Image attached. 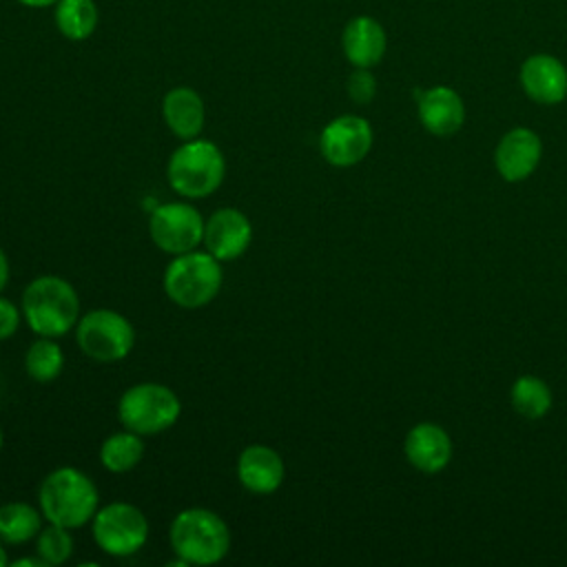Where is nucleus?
Here are the masks:
<instances>
[{
	"mask_svg": "<svg viewBox=\"0 0 567 567\" xmlns=\"http://www.w3.org/2000/svg\"><path fill=\"white\" fill-rule=\"evenodd\" d=\"M100 505V492L89 474L64 465L49 472L38 489V507L47 523L78 529L86 525Z\"/></svg>",
	"mask_w": 567,
	"mask_h": 567,
	"instance_id": "f257e3e1",
	"label": "nucleus"
},
{
	"mask_svg": "<svg viewBox=\"0 0 567 567\" xmlns=\"http://www.w3.org/2000/svg\"><path fill=\"white\" fill-rule=\"evenodd\" d=\"M22 319L38 337H64L80 319V297L73 284L58 275H40L22 290Z\"/></svg>",
	"mask_w": 567,
	"mask_h": 567,
	"instance_id": "f03ea898",
	"label": "nucleus"
},
{
	"mask_svg": "<svg viewBox=\"0 0 567 567\" xmlns=\"http://www.w3.org/2000/svg\"><path fill=\"white\" fill-rule=\"evenodd\" d=\"M173 554L186 565H215L230 551V529L226 520L206 507L182 509L168 529Z\"/></svg>",
	"mask_w": 567,
	"mask_h": 567,
	"instance_id": "7ed1b4c3",
	"label": "nucleus"
},
{
	"mask_svg": "<svg viewBox=\"0 0 567 567\" xmlns=\"http://www.w3.org/2000/svg\"><path fill=\"white\" fill-rule=\"evenodd\" d=\"M226 175L221 148L204 137L182 142L166 164L168 186L184 199H204L213 195Z\"/></svg>",
	"mask_w": 567,
	"mask_h": 567,
	"instance_id": "20e7f679",
	"label": "nucleus"
},
{
	"mask_svg": "<svg viewBox=\"0 0 567 567\" xmlns=\"http://www.w3.org/2000/svg\"><path fill=\"white\" fill-rule=\"evenodd\" d=\"M224 270L221 261L208 250H190L175 255L166 266L162 286L166 297L186 310L208 306L221 290Z\"/></svg>",
	"mask_w": 567,
	"mask_h": 567,
	"instance_id": "39448f33",
	"label": "nucleus"
},
{
	"mask_svg": "<svg viewBox=\"0 0 567 567\" xmlns=\"http://www.w3.org/2000/svg\"><path fill=\"white\" fill-rule=\"evenodd\" d=\"M182 414L179 396L162 383L144 381L126 388L117 403L120 423L142 436L166 432Z\"/></svg>",
	"mask_w": 567,
	"mask_h": 567,
	"instance_id": "423d86ee",
	"label": "nucleus"
},
{
	"mask_svg": "<svg viewBox=\"0 0 567 567\" xmlns=\"http://www.w3.org/2000/svg\"><path fill=\"white\" fill-rule=\"evenodd\" d=\"M75 343L89 359L115 363L126 359L133 350L135 328L122 312L95 308L78 319Z\"/></svg>",
	"mask_w": 567,
	"mask_h": 567,
	"instance_id": "0eeeda50",
	"label": "nucleus"
},
{
	"mask_svg": "<svg viewBox=\"0 0 567 567\" xmlns=\"http://www.w3.org/2000/svg\"><path fill=\"white\" fill-rule=\"evenodd\" d=\"M148 529L144 512L124 501L97 507L91 518V536L95 545L115 558H126L140 551L148 540Z\"/></svg>",
	"mask_w": 567,
	"mask_h": 567,
	"instance_id": "6e6552de",
	"label": "nucleus"
},
{
	"mask_svg": "<svg viewBox=\"0 0 567 567\" xmlns=\"http://www.w3.org/2000/svg\"><path fill=\"white\" fill-rule=\"evenodd\" d=\"M204 217L188 202H166L153 208L148 217L151 241L166 255L195 250L204 241Z\"/></svg>",
	"mask_w": 567,
	"mask_h": 567,
	"instance_id": "1a4fd4ad",
	"label": "nucleus"
},
{
	"mask_svg": "<svg viewBox=\"0 0 567 567\" xmlns=\"http://www.w3.org/2000/svg\"><path fill=\"white\" fill-rule=\"evenodd\" d=\"M372 126L361 115H339L330 120L319 135L321 157L337 168L359 164L372 148Z\"/></svg>",
	"mask_w": 567,
	"mask_h": 567,
	"instance_id": "9d476101",
	"label": "nucleus"
},
{
	"mask_svg": "<svg viewBox=\"0 0 567 567\" xmlns=\"http://www.w3.org/2000/svg\"><path fill=\"white\" fill-rule=\"evenodd\" d=\"M252 241L250 219L233 206L217 208L204 224V248L219 261L241 257Z\"/></svg>",
	"mask_w": 567,
	"mask_h": 567,
	"instance_id": "9b49d317",
	"label": "nucleus"
},
{
	"mask_svg": "<svg viewBox=\"0 0 567 567\" xmlns=\"http://www.w3.org/2000/svg\"><path fill=\"white\" fill-rule=\"evenodd\" d=\"M543 155L540 137L525 126H516L507 131L494 151V166L505 182H523L527 179Z\"/></svg>",
	"mask_w": 567,
	"mask_h": 567,
	"instance_id": "f8f14e48",
	"label": "nucleus"
},
{
	"mask_svg": "<svg viewBox=\"0 0 567 567\" xmlns=\"http://www.w3.org/2000/svg\"><path fill=\"white\" fill-rule=\"evenodd\" d=\"M520 86L536 104H558L567 97V66L549 53H534L520 64Z\"/></svg>",
	"mask_w": 567,
	"mask_h": 567,
	"instance_id": "ddd939ff",
	"label": "nucleus"
},
{
	"mask_svg": "<svg viewBox=\"0 0 567 567\" xmlns=\"http://www.w3.org/2000/svg\"><path fill=\"white\" fill-rule=\"evenodd\" d=\"M286 476L281 454L264 443L246 445L237 456V478L244 489L257 496L272 494L281 487Z\"/></svg>",
	"mask_w": 567,
	"mask_h": 567,
	"instance_id": "4468645a",
	"label": "nucleus"
},
{
	"mask_svg": "<svg viewBox=\"0 0 567 567\" xmlns=\"http://www.w3.org/2000/svg\"><path fill=\"white\" fill-rule=\"evenodd\" d=\"M341 49L354 69L377 66L388 51V35L383 24L372 16L350 18L341 33Z\"/></svg>",
	"mask_w": 567,
	"mask_h": 567,
	"instance_id": "2eb2a0df",
	"label": "nucleus"
},
{
	"mask_svg": "<svg viewBox=\"0 0 567 567\" xmlns=\"http://www.w3.org/2000/svg\"><path fill=\"white\" fill-rule=\"evenodd\" d=\"M419 120L432 135H454L465 122L463 97L450 86H432L419 93Z\"/></svg>",
	"mask_w": 567,
	"mask_h": 567,
	"instance_id": "dca6fc26",
	"label": "nucleus"
},
{
	"mask_svg": "<svg viewBox=\"0 0 567 567\" xmlns=\"http://www.w3.org/2000/svg\"><path fill=\"white\" fill-rule=\"evenodd\" d=\"M403 452L412 467L425 474H436L450 463L452 441L436 423H416L405 436Z\"/></svg>",
	"mask_w": 567,
	"mask_h": 567,
	"instance_id": "f3484780",
	"label": "nucleus"
},
{
	"mask_svg": "<svg viewBox=\"0 0 567 567\" xmlns=\"http://www.w3.org/2000/svg\"><path fill=\"white\" fill-rule=\"evenodd\" d=\"M162 117L175 137L182 142L195 140L206 122L204 100L190 86H175L162 97Z\"/></svg>",
	"mask_w": 567,
	"mask_h": 567,
	"instance_id": "a211bd4d",
	"label": "nucleus"
},
{
	"mask_svg": "<svg viewBox=\"0 0 567 567\" xmlns=\"http://www.w3.org/2000/svg\"><path fill=\"white\" fill-rule=\"evenodd\" d=\"M144 452H146V445L142 441V434L124 427L122 432H115L102 441L100 463L111 474H126L140 465V461L144 458Z\"/></svg>",
	"mask_w": 567,
	"mask_h": 567,
	"instance_id": "6ab92c4d",
	"label": "nucleus"
},
{
	"mask_svg": "<svg viewBox=\"0 0 567 567\" xmlns=\"http://www.w3.org/2000/svg\"><path fill=\"white\" fill-rule=\"evenodd\" d=\"M53 20L66 40L82 42L95 33L100 11L95 0H58Z\"/></svg>",
	"mask_w": 567,
	"mask_h": 567,
	"instance_id": "aec40b11",
	"label": "nucleus"
},
{
	"mask_svg": "<svg viewBox=\"0 0 567 567\" xmlns=\"http://www.w3.org/2000/svg\"><path fill=\"white\" fill-rule=\"evenodd\" d=\"M42 512L24 501H13L0 507V540L4 545H22L42 529Z\"/></svg>",
	"mask_w": 567,
	"mask_h": 567,
	"instance_id": "412c9836",
	"label": "nucleus"
},
{
	"mask_svg": "<svg viewBox=\"0 0 567 567\" xmlns=\"http://www.w3.org/2000/svg\"><path fill=\"white\" fill-rule=\"evenodd\" d=\"M27 374L38 383L55 381L64 368V352L51 337H38L24 352Z\"/></svg>",
	"mask_w": 567,
	"mask_h": 567,
	"instance_id": "4be33fe9",
	"label": "nucleus"
},
{
	"mask_svg": "<svg viewBox=\"0 0 567 567\" xmlns=\"http://www.w3.org/2000/svg\"><path fill=\"white\" fill-rule=\"evenodd\" d=\"M509 399H512V408L520 416H525L529 421L545 416L549 412V408H551V390H549V385L543 379L532 377V374L518 377L514 381Z\"/></svg>",
	"mask_w": 567,
	"mask_h": 567,
	"instance_id": "5701e85b",
	"label": "nucleus"
},
{
	"mask_svg": "<svg viewBox=\"0 0 567 567\" xmlns=\"http://www.w3.org/2000/svg\"><path fill=\"white\" fill-rule=\"evenodd\" d=\"M73 536L66 527L49 523L42 527L35 536V554L47 563V565H62L71 558L73 554Z\"/></svg>",
	"mask_w": 567,
	"mask_h": 567,
	"instance_id": "b1692460",
	"label": "nucleus"
},
{
	"mask_svg": "<svg viewBox=\"0 0 567 567\" xmlns=\"http://www.w3.org/2000/svg\"><path fill=\"white\" fill-rule=\"evenodd\" d=\"M346 89L354 104H368L377 95V80L370 69H354L348 78Z\"/></svg>",
	"mask_w": 567,
	"mask_h": 567,
	"instance_id": "393cba45",
	"label": "nucleus"
},
{
	"mask_svg": "<svg viewBox=\"0 0 567 567\" xmlns=\"http://www.w3.org/2000/svg\"><path fill=\"white\" fill-rule=\"evenodd\" d=\"M22 321V310L9 301L7 297H0V341L11 339Z\"/></svg>",
	"mask_w": 567,
	"mask_h": 567,
	"instance_id": "a878e982",
	"label": "nucleus"
},
{
	"mask_svg": "<svg viewBox=\"0 0 567 567\" xmlns=\"http://www.w3.org/2000/svg\"><path fill=\"white\" fill-rule=\"evenodd\" d=\"M9 275H11V270H9V257H7V252L0 248V292H2L4 286L9 284Z\"/></svg>",
	"mask_w": 567,
	"mask_h": 567,
	"instance_id": "bb28decb",
	"label": "nucleus"
},
{
	"mask_svg": "<svg viewBox=\"0 0 567 567\" xmlns=\"http://www.w3.org/2000/svg\"><path fill=\"white\" fill-rule=\"evenodd\" d=\"M11 565H13V567H47V563H44L38 554H35V558H27V556H24V558H18V560H13Z\"/></svg>",
	"mask_w": 567,
	"mask_h": 567,
	"instance_id": "cd10ccee",
	"label": "nucleus"
},
{
	"mask_svg": "<svg viewBox=\"0 0 567 567\" xmlns=\"http://www.w3.org/2000/svg\"><path fill=\"white\" fill-rule=\"evenodd\" d=\"M16 2H20V4H24V7H29V9H44V7H55V2L58 0H16Z\"/></svg>",
	"mask_w": 567,
	"mask_h": 567,
	"instance_id": "c85d7f7f",
	"label": "nucleus"
},
{
	"mask_svg": "<svg viewBox=\"0 0 567 567\" xmlns=\"http://www.w3.org/2000/svg\"><path fill=\"white\" fill-rule=\"evenodd\" d=\"M7 563H9V556H7V549H4V545L0 540V567H4Z\"/></svg>",
	"mask_w": 567,
	"mask_h": 567,
	"instance_id": "c756f323",
	"label": "nucleus"
},
{
	"mask_svg": "<svg viewBox=\"0 0 567 567\" xmlns=\"http://www.w3.org/2000/svg\"><path fill=\"white\" fill-rule=\"evenodd\" d=\"M2 443H4V432H2V427H0V450H2Z\"/></svg>",
	"mask_w": 567,
	"mask_h": 567,
	"instance_id": "7c9ffc66",
	"label": "nucleus"
}]
</instances>
